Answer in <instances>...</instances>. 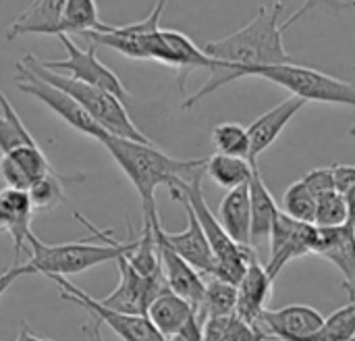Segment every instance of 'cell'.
<instances>
[{"instance_id": "27", "label": "cell", "mask_w": 355, "mask_h": 341, "mask_svg": "<svg viewBox=\"0 0 355 341\" xmlns=\"http://www.w3.org/2000/svg\"><path fill=\"white\" fill-rule=\"evenodd\" d=\"M104 21H100L98 4L94 0H64L62 4V33L83 35L87 31H100Z\"/></svg>"}, {"instance_id": "43", "label": "cell", "mask_w": 355, "mask_h": 341, "mask_svg": "<svg viewBox=\"0 0 355 341\" xmlns=\"http://www.w3.org/2000/svg\"><path fill=\"white\" fill-rule=\"evenodd\" d=\"M15 341H52V340H44V338H37L31 329H29V325L23 321L21 323V329H19V335H17V340Z\"/></svg>"}, {"instance_id": "39", "label": "cell", "mask_w": 355, "mask_h": 341, "mask_svg": "<svg viewBox=\"0 0 355 341\" xmlns=\"http://www.w3.org/2000/svg\"><path fill=\"white\" fill-rule=\"evenodd\" d=\"M21 144H29V142H25V140L21 138V133H19V131L2 117V113H0V152L6 154V152L15 150V148L21 146ZM31 146H35V144H31Z\"/></svg>"}, {"instance_id": "17", "label": "cell", "mask_w": 355, "mask_h": 341, "mask_svg": "<svg viewBox=\"0 0 355 341\" xmlns=\"http://www.w3.org/2000/svg\"><path fill=\"white\" fill-rule=\"evenodd\" d=\"M316 256L327 258L337 267L341 273L343 285L349 292L352 300H355V227L343 225L337 229H318L316 238Z\"/></svg>"}, {"instance_id": "3", "label": "cell", "mask_w": 355, "mask_h": 341, "mask_svg": "<svg viewBox=\"0 0 355 341\" xmlns=\"http://www.w3.org/2000/svg\"><path fill=\"white\" fill-rule=\"evenodd\" d=\"M19 63L25 65L33 75H37L46 83H50V85L62 90L64 94H69L108 135L129 140V142H137V144H154L133 123V119L129 117V113L125 108V102H121L116 96H112V94H108L104 90H98L94 85L75 81V79H71L67 75L48 71L46 67H42L40 58L33 56V54L23 56Z\"/></svg>"}, {"instance_id": "30", "label": "cell", "mask_w": 355, "mask_h": 341, "mask_svg": "<svg viewBox=\"0 0 355 341\" xmlns=\"http://www.w3.org/2000/svg\"><path fill=\"white\" fill-rule=\"evenodd\" d=\"M316 198L310 194V190L304 185L302 179L293 181L285 194H283V210L289 219L297 221V223H308L314 225V217H316Z\"/></svg>"}, {"instance_id": "36", "label": "cell", "mask_w": 355, "mask_h": 341, "mask_svg": "<svg viewBox=\"0 0 355 341\" xmlns=\"http://www.w3.org/2000/svg\"><path fill=\"white\" fill-rule=\"evenodd\" d=\"M0 108H2V117L21 133V138L25 140V142H29V144H37L35 140H33V135L29 133V129L23 125V121H21V117H19V113L12 108V104H10V100L6 98V94L0 90Z\"/></svg>"}, {"instance_id": "25", "label": "cell", "mask_w": 355, "mask_h": 341, "mask_svg": "<svg viewBox=\"0 0 355 341\" xmlns=\"http://www.w3.org/2000/svg\"><path fill=\"white\" fill-rule=\"evenodd\" d=\"M204 175H208L218 188L231 192V190H237V188L250 183L252 165L248 160H243V158L212 154L210 158H206Z\"/></svg>"}, {"instance_id": "16", "label": "cell", "mask_w": 355, "mask_h": 341, "mask_svg": "<svg viewBox=\"0 0 355 341\" xmlns=\"http://www.w3.org/2000/svg\"><path fill=\"white\" fill-rule=\"evenodd\" d=\"M156 242H158L160 267H162V275H164L168 292H173L181 300H185L198 313V308L202 306L204 294H206V281L191 265H187L179 254H175L158 235H156Z\"/></svg>"}, {"instance_id": "40", "label": "cell", "mask_w": 355, "mask_h": 341, "mask_svg": "<svg viewBox=\"0 0 355 341\" xmlns=\"http://www.w3.org/2000/svg\"><path fill=\"white\" fill-rule=\"evenodd\" d=\"M166 341H204V323L193 315L175 335H171Z\"/></svg>"}, {"instance_id": "4", "label": "cell", "mask_w": 355, "mask_h": 341, "mask_svg": "<svg viewBox=\"0 0 355 341\" xmlns=\"http://www.w3.org/2000/svg\"><path fill=\"white\" fill-rule=\"evenodd\" d=\"M202 179H204V171L193 175L189 181H177L173 188H168V192H171L173 200H185L189 204V208L193 210L200 227L204 229V235H206V240H208V244L212 248L214 260H216L214 279L237 285L243 279V275L248 271V265H250V260H252V256L256 252L252 248L237 246L225 233V229L218 223L216 215L206 204V198H204V192H202Z\"/></svg>"}, {"instance_id": "24", "label": "cell", "mask_w": 355, "mask_h": 341, "mask_svg": "<svg viewBox=\"0 0 355 341\" xmlns=\"http://www.w3.org/2000/svg\"><path fill=\"white\" fill-rule=\"evenodd\" d=\"M196 315V310L181 300L179 296H175L173 292H162L150 306H148V321L154 325V329L168 340L171 335H175L191 317Z\"/></svg>"}, {"instance_id": "44", "label": "cell", "mask_w": 355, "mask_h": 341, "mask_svg": "<svg viewBox=\"0 0 355 341\" xmlns=\"http://www.w3.org/2000/svg\"><path fill=\"white\" fill-rule=\"evenodd\" d=\"M345 200H347V208H349V225L355 227V188L349 194H345Z\"/></svg>"}, {"instance_id": "5", "label": "cell", "mask_w": 355, "mask_h": 341, "mask_svg": "<svg viewBox=\"0 0 355 341\" xmlns=\"http://www.w3.org/2000/svg\"><path fill=\"white\" fill-rule=\"evenodd\" d=\"M137 238L127 242L108 240L104 246L89 242H69V244H44L35 233L27 238V246L31 248V258L25 263L31 273H42L50 277H69L83 271H89L98 265L119 260L135 248Z\"/></svg>"}, {"instance_id": "22", "label": "cell", "mask_w": 355, "mask_h": 341, "mask_svg": "<svg viewBox=\"0 0 355 341\" xmlns=\"http://www.w3.org/2000/svg\"><path fill=\"white\" fill-rule=\"evenodd\" d=\"M218 223L225 233L241 248H252L250 227H252V210H250V188L241 185L237 190L227 192L218 206ZM254 250V248H252Z\"/></svg>"}, {"instance_id": "12", "label": "cell", "mask_w": 355, "mask_h": 341, "mask_svg": "<svg viewBox=\"0 0 355 341\" xmlns=\"http://www.w3.org/2000/svg\"><path fill=\"white\" fill-rule=\"evenodd\" d=\"M125 256H121L116 260V267H119V273H121V281H119L116 290L112 294H108L104 300H100V304L110 308V310H116V313L146 317L148 306L162 292L168 290L166 281H164V275L160 273L156 277H144L129 265V260Z\"/></svg>"}, {"instance_id": "29", "label": "cell", "mask_w": 355, "mask_h": 341, "mask_svg": "<svg viewBox=\"0 0 355 341\" xmlns=\"http://www.w3.org/2000/svg\"><path fill=\"white\" fill-rule=\"evenodd\" d=\"M212 144L216 148V154L243 158L250 163V138L248 127H241L237 123H220L212 131Z\"/></svg>"}, {"instance_id": "13", "label": "cell", "mask_w": 355, "mask_h": 341, "mask_svg": "<svg viewBox=\"0 0 355 341\" xmlns=\"http://www.w3.org/2000/svg\"><path fill=\"white\" fill-rule=\"evenodd\" d=\"M324 317L304 304L266 308L260 319V331L268 341H318Z\"/></svg>"}, {"instance_id": "37", "label": "cell", "mask_w": 355, "mask_h": 341, "mask_svg": "<svg viewBox=\"0 0 355 341\" xmlns=\"http://www.w3.org/2000/svg\"><path fill=\"white\" fill-rule=\"evenodd\" d=\"M218 341H268L264 333L260 331H254L252 327H248L245 323H241L237 317L233 319L229 331L220 338Z\"/></svg>"}, {"instance_id": "18", "label": "cell", "mask_w": 355, "mask_h": 341, "mask_svg": "<svg viewBox=\"0 0 355 341\" xmlns=\"http://www.w3.org/2000/svg\"><path fill=\"white\" fill-rule=\"evenodd\" d=\"M306 106L302 98L289 96L264 115H260L250 127H248V138H250V165L258 163V156L268 150L279 135L285 131L289 121Z\"/></svg>"}, {"instance_id": "2", "label": "cell", "mask_w": 355, "mask_h": 341, "mask_svg": "<svg viewBox=\"0 0 355 341\" xmlns=\"http://www.w3.org/2000/svg\"><path fill=\"white\" fill-rule=\"evenodd\" d=\"M102 146L137 190L144 219L158 217L156 190L160 185L173 188L177 181H189L206 167V158H175L154 144H137L112 135H108Z\"/></svg>"}, {"instance_id": "35", "label": "cell", "mask_w": 355, "mask_h": 341, "mask_svg": "<svg viewBox=\"0 0 355 341\" xmlns=\"http://www.w3.org/2000/svg\"><path fill=\"white\" fill-rule=\"evenodd\" d=\"M0 175L6 183V188L10 190H19V192H27L31 188V181L25 177V173L15 165V160L6 154L0 156Z\"/></svg>"}, {"instance_id": "11", "label": "cell", "mask_w": 355, "mask_h": 341, "mask_svg": "<svg viewBox=\"0 0 355 341\" xmlns=\"http://www.w3.org/2000/svg\"><path fill=\"white\" fill-rule=\"evenodd\" d=\"M318 238V227L308 223H297L289 219L285 213L279 210L272 231H270V258L264 265L268 277L275 281L281 271L297 258H304L308 254H314Z\"/></svg>"}, {"instance_id": "1", "label": "cell", "mask_w": 355, "mask_h": 341, "mask_svg": "<svg viewBox=\"0 0 355 341\" xmlns=\"http://www.w3.org/2000/svg\"><path fill=\"white\" fill-rule=\"evenodd\" d=\"M316 2H310L302 6L289 21L281 23V13L285 10V2H266L260 6L258 15L235 33L208 42L202 50L218 63V69L210 73V79L191 94L181 108L189 110L206 96L214 94L218 88L237 81L241 77H250L258 69L266 67H279L293 63L291 54L287 52L283 44L285 31L291 27L295 19H300L304 13L314 8Z\"/></svg>"}, {"instance_id": "42", "label": "cell", "mask_w": 355, "mask_h": 341, "mask_svg": "<svg viewBox=\"0 0 355 341\" xmlns=\"http://www.w3.org/2000/svg\"><path fill=\"white\" fill-rule=\"evenodd\" d=\"M81 331L87 335V341H104L102 331H100V323H98L96 319H92V323H87Z\"/></svg>"}, {"instance_id": "31", "label": "cell", "mask_w": 355, "mask_h": 341, "mask_svg": "<svg viewBox=\"0 0 355 341\" xmlns=\"http://www.w3.org/2000/svg\"><path fill=\"white\" fill-rule=\"evenodd\" d=\"M6 156H10V158L15 160V165H17V167L25 173V177L31 181V185H33L35 181H40L42 177H46V175H50V173H56L37 144H35V146H31V144H21V146H17L15 150L6 152Z\"/></svg>"}, {"instance_id": "21", "label": "cell", "mask_w": 355, "mask_h": 341, "mask_svg": "<svg viewBox=\"0 0 355 341\" xmlns=\"http://www.w3.org/2000/svg\"><path fill=\"white\" fill-rule=\"evenodd\" d=\"M62 4L64 0H40L29 4L8 27L6 38L15 40L19 35H60L62 33Z\"/></svg>"}, {"instance_id": "34", "label": "cell", "mask_w": 355, "mask_h": 341, "mask_svg": "<svg viewBox=\"0 0 355 341\" xmlns=\"http://www.w3.org/2000/svg\"><path fill=\"white\" fill-rule=\"evenodd\" d=\"M304 185L310 190V194L318 200L331 192H335V181H333V169L324 167V169H312L310 173H306L302 177Z\"/></svg>"}, {"instance_id": "28", "label": "cell", "mask_w": 355, "mask_h": 341, "mask_svg": "<svg viewBox=\"0 0 355 341\" xmlns=\"http://www.w3.org/2000/svg\"><path fill=\"white\" fill-rule=\"evenodd\" d=\"M33 213H50L67 200V185L60 173H50L27 190Z\"/></svg>"}, {"instance_id": "26", "label": "cell", "mask_w": 355, "mask_h": 341, "mask_svg": "<svg viewBox=\"0 0 355 341\" xmlns=\"http://www.w3.org/2000/svg\"><path fill=\"white\" fill-rule=\"evenodd\" d=\"M235 310H237V285L210 277V281H206V294L202 306L196 313L198 319L204 323L208 319L235 317Z\"/></svg>"}, {"instance_id": "41", "label": "cell", "mask_w": 355, "mask_h": 341, "mask_svg": "<svg viewBox=\"0 0 355 341\" xmlns=\"http://www.w3.org/2000/svg\"><path fill=\"white\" fill-rule=\"evenodd\" d=\"M31 271H29V267L25 265V263H19V265H12L10 269H6L4 273H0V298L12 288V283L19 279V277H23V275H29Z\"/></svg>"}, {"instance_id": "14", "label": "cell", "mask_w": 355, "mask_h": 341, "mask_svg": "<svg viewBox=\"0 0 355 341\" xmlns=\"http://www.w3.org/2000/svg\"><path fill=\"white\" fill-rule=\"evenodd\" d=\"M183 204L185 208V215H187V227L179 233H171L162 227L160 223V217L154 221V231L156 235L175 252L179 254L187 265H191L200 275H208V277H214L216 273V260H214V254H212V248L204 235V229L200 227L193 210L189 208V204L185 200H177Z\"/></svg>"}, {"instance_id": "23", "label": "cell", "mask_w": 355, "mask_h": 341, "mask_svg": "<svg viewBox=\"0 0 355 341\" xmlns=\"http://www.w3.org/2000/svg\"><path fill=\"white\" fill-rule=\"evenodd\" d=\"M162 35L173 52V69L177 71V83H179V90L185 88V81L189 77L191 71L196 69H206V71H216L218 69V63L212 60L202 48H198L191 38H187L185 33L177 31V29H162Z\"/></svg>"}, {"instance_id": "6", "label": "cell", "mask_w": 355, "mask_h": 341, "mask_svg": "<svg viewBox=\"0 0 355 341\" xmlns=\"http://www.w3.org/2000/svg\"><path fill=\"white\" fill-rule=\"evenodd\" d=\"M166 2H156L150 15L137 23L129 25H108L100 31H87L81 38L89 42V46H106L116 52H121L127 58L135 60H158L166 67H173V52L162 35L160 29V17Z\"/></svg>"}, {"instance_id": "9", "label": "cell", "mask_w": 355, "mask_h": 341, "mask_svg": "<svg viewBox=\"0 0 355 341\" xmlns=\"http://www.w3.org/2000/svg\"><path fill=\"white\" fill-rule=\"evenodd\" d=\"M50 279L60 288L62 300L85 308L92 315V319H96L100 325H106L114 335H119L123 341H166L154 329V325L148 321V317L110 310V308L102 306L100 300L92 298L81 288H77L73 281H69L64 277H50Z\"/></svg>"}, {"instance_id": "7", "label": "cell", "mask_w": 355, "mask_h": 341, "mask_svg": "<svg viewBox=\"0 0 355 341\" xmlns=\"http://www.w3.org/2000/svg\"><path fill=\"white\" fill-rule=\"evenodd\" d=\"M250 77H262L272 81L291 92V96L302 98L308 102H322V104H341L355 108V83L345 81L333 75H327L318 69L302 67L295 63L266 67L254 71Z\"/></svg>"}, {"instance_id": "15", "label": "cell", "mask_w": 355, "mask_h": 341, "mask_svg": "<svg viewBox=\"0 0 355 341\" xmlns=\"http://www.w3.org/2000/svg\"><path fill=\"white\" fill-rule=\"evenodd\" d=\"M272 283L275 281L268 277L266 267L254 254L243 279L237 283V310H235V317L248 327H252L254 331H260V319L266 310Z\"/></svg>"}, {"instance_id": "33", "label": "cell", "mask_w": 355, "mask_h": 341, "mask_svg": "<svg viewBox=\"0 0 355 341\" xmlns=\"http://www.w3.org/2000/svg\"><path fill=\"white\" fill-rule=\"evenodd\" d=\"M355 340V300L335 310L324 319L318 341H354Z\"/></svg>"}, {"instance_id": "10", "label": "cell", "mask_w": 355, "mask_h": 341, "mask_svg": "<svg viewBox=\"0 0 355 341\" xmlns=\"http://www.w3.org/2000/svg\"><path fill=\"white\" fill-rule=\"evenodd\" d=\"M17 88L29 96H33L35 100H40L42 104H46L54 115H58L67 125H71L73 129H77L79 133H85L94 140H98L100 144H104V140L108 138V133L62 90L46 83L44 79H40L37 75H33L25 65L17 63Z\"/></svg>"}, {"instance_id": "20", "label": "cell", "mask_w": 355, "mask_h": 341, "mask_svg": "<svg viewBox=\"0 0 355 341\" xmlns=\"http://www.w3.org/2000/svg\"><path fill=\"white\" fill-rule=\"evenodd\" d=\"M31 217L33 208L29 202L27 192L4 188L0 192V231L12 238L15 254L19 256L31 231Z\"/></svg>"}, {"instance_id": "32", "label": "cell", "mask_w": 355, "mask_h": 341, "mask_svg": "<svg viewBox=\"0 0 355 341\" xmlns=\"http://www.w3.org/2000/svg\"><path fill=\"white\" fill-rule=\"evenodd\" d=\"M349 223V208L345 196L339 192H331L316 202V217L314 225L318 229H337Z\"/></svg>"}, {"instance_id": "38", "label": "cell", "mask_w": 355, "mask_h": 341, "mask_svg": "<svg viewBox=\"0 0 355 341\" xmlns=\"http://www.w3.org/2000/svg\"><path fill=\"white\" fill-rule=\"evenodd\" d=\"M333 169V181H335V192L341 196L349 194L355 188V167L354 165H335Z\"/></svg>"}, {"instance_id": "19", "label": "cell", "mask_w": 355, "mask_h": 341, "mask_svg": "<svg viewBox=\"0 0 355 341\" xmlns=\"http://www.w3.org/2000/svg\"><path fill=\"white\" fill-rule=\"evenodd\" d=\"M248 188H250V210H252L250 242L254 248V246L266 244L270 240V231H272L275 219H277L281 208L277 206L270 190L266 188L258 163L252 165V177H250Z\"/></svg>"}, {"instance_id": "8", "label": "cell", "mask_w": 355, "mask_h": 341, "mask_svg": "<svg viewBox=\"0 0 355 341\" xmlns=\"http://www.w3.org/2000/svg\"><path fill=\"white\" fill-rule=\"evenodd\" d=\"M58 42L64 46L67 56L64 58H54V60H40L42 67H46L48 71L60 73V75L67 73V77H71L75 81L94 85L98 90H104V92L116 96L121 102H127V98H129L127 88L116 77V73L98 58L94 46L83 50L73 42L71 35H64V33L58 35Z\"/></svg>"}]
</instances>
